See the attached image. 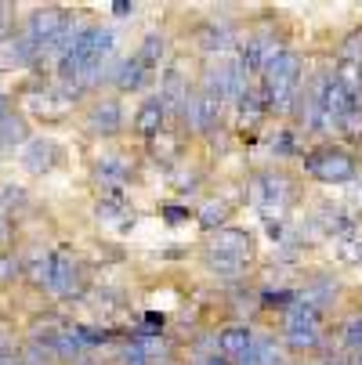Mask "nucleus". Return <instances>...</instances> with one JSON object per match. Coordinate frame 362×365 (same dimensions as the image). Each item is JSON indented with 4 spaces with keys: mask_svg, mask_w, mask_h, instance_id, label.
<instances>
[{
    "mask_svg": "<svg viewBox=\"0 0 362 365\" xmlns=\"http://www.w3.org/2000/svg\"><path fill=\"white\" fill-rule=\"evenodd\" d=\"M253 257H257V239L253 232L239 228V225H225L218 232H211L203 239L199 246V260H203V268L211 272L214 279L221 282H243L246 268L253 264Z\"/></svg>",
    "mask_w": 362,
    "mask_h": 365,
    "instance_id": "nucleus-1",
    "label": "nucleus"
},
{
    "mask_svg": "<svg viewBox=\"0 0 362 365\" xmlns=\"http://www.w3.org/2000/svg\"><path fill=\"white\" fill-rule=\"evenodd\" d=\"M304 80H308V58L301 55L297 47H286L268 62V69L257 76L261 83V94H265V109H268V120H290L293 113V101L301 98L304 91Z\"/></svg>",
    "mask_w": 362,
    "mask_h": 365,
    "instance_id": "nucleus-2",
    "label": "nucleus"
},
{
    "mask_svg": "<svg viewBox=\"0 0 362 365\" xmlns=\"http://www.w3.org/2000/svg\"><path fill=\"white\" fill-rule=\"evenodd\" d=\"M301 170L319 185H351L358 178V152L341 141H326L301 152Z\"/></svg>",
    "mask_w": 362,
    "mask_h": 365,
    "instance_id": "nucleus-3",
    "label": "nucleus"
},
{
    "mask_svg": "<svg viewBox=\"0 0 362 365\" xmlns=\"http://www.w3.org/2000/svg\"><path fill=\"white\" fill-rule=\"evenodd\" d=\"M279 340L286 354H319L326 347V315L297 300L290 311L279 315Z\"/></svg>",
    "mask_w": 362,
    "mask_h": 365,
    "instance_id": "nucleus-4",
    "label": "nucleus"
},
{
    "mask_svg": "<svg viewBox=\"0 0 362 365\" xmlns=\"http://www.w3.org/2000/svg\"><path fill=\"white\" fill-rule=\"evenodd\" d=\"M250 202L257 206L261 214H283L290 210V206L297 202V178L286 170V167H265V170H257L250 174Z\"/></svg>",
    "mask_w": 362,
    "mask_h": 365,
    "instance_id": "nucleus-5",
    "label": "nucleus"
},
{
    "mask_svg": "<svg viewBox=\"0 0 362 365\" xmlns=\"http://www.w3.org/2000/svg\"><path fill=\"white\" fill-rule=\"evenodd\" d=\"M87 282L91 279H87L84 260L69 246H55V250H51V282H47V293L51 297H59V300L84 297Z\"/></svg>",
    "mask_w": 362,
    "mask_h": 365,
    "instance_id": "nucleus-6",
    "label": "nucleus"
},
{
    "mask_svg": "<svg viewBox=\"0 0 362 365\" xmlns=\"http://www.w3.org/2000/svg\"><path fill=\"white\" fill-rule=\"evenodd\" d=\"M192 43L203 58H228L239 47V29H236V22L214 15V19H203L192 29Z\"/></svg>",
    "mask_w": 362,
    "mask_h": 365,
    "instance_id": "nucleus-7",
    "label": "nucleus"
},
{
    "mask_svg": "<svg viewBox=\"0 0 362 365\" xmlns=\"http://www.w3.org/2000/svg\"><path fill=\"white\" fill-rule=\"evenodd\" d=\"M87 138H120L124 134V101L120 94H98L84 113Z\"/></svg>",
    "mask_w": 362,
    "mask_h": 365,
    "instance_id": "nucleus-8",
    "label": "nucleus"
},
{
    "mask_svg": "<svg viewBox=\"0 0 362 365\" xmlns=\"http://www.w3.org/2000/svg\"><path fill=\"white\" fill-rule=\"evenodd\" d=\"M279 51H286V43L272 33V29H253L246 36H239V47H236V58L246 66L250 76H261L268 69V62L279 55Z\"/></svg>",
    "mask_w": 362,
    "mask_h": 365,
    "instance_id": "nucleus-9",
    "label": "nucleus"
},
{
    "mask_svg": "<svg viewBox=\"0 0 362 365\" xmlns=\"http://www.w3.org/2000/svg\"><path fill=\"white\" fill-rule=\"evenodd\" d=\"M171 130V116H167V106H164V98L152 91L138 101V109L131 116V134L138 141H160L164 134Z\"/></svg>",
    "mask_w": 362,
    "mask_h": 365,
    "instance_id": "nucleus-10",
    "label": "nucleus"
},
{
    "mask_svg": "<svg viewBox=\"0 0 362 365\" xmlns=\"http://www.w3.org/2000/svg\"><path fill=\"white\" fill-rule=\"evenodd\" d=\"M94 181L101 185V195H124V188L134 181V155L101 152L94 160Z\"/></svg>",
    "mask_w": 362,
    "mask_h": 365,
    "instance_id": "nucleus-11",
    "label": "nucleus"
},
{
    "mask_svg": "<svg viewBox=\"0 0 362 365\" xmlns=\"http://www.w3.org/2000/svg\"><path fill=\"white\" fill-rule=\"evenodd\" d=\"M73 22V11H66V8H55V4H47V8H33L29 15H26V26H22V33L36 43V51L44 47V43H51L66 26Z\"/></svg>",
    "mask_w": 362,
    "mask_h": 365,
    "instance_id": "nucleus-12",
    "label": "nucleus"
},
{
    "mask_svg": "<svg viewBox=\"0 0 362 365\" xmlns=\"http://www.w3.org/2000/svg\"><path fill=\"white\" fill-rule=\"evenodd\" d=\"M341 293H344L341 289V279L330 275V272H316L304 286H297V300L304 307L319 311V315H330V311L337 307V300H341Z\"/></svg>",
    "mask_w": 362,
    "mask_h": 365,
    "instance_id": "nucleus-13",
    "label": "nucleus"
},
{
    "mask_svg": "<svg viewBox=\"0 0 362 365\" xmlns=\"http://www.w3.org/2000/svg\"><path fill=\"white\" fill-rule=\"evenodd\" d=\"M62 160V145L55 138H29L26 148H22V170L33 174V178H44L59 167Z\"/></svg>",
    "mask_w": 362,
    "mask_h": 365,
    "instance_id": "nucleus-14",
    "label": "nucleus"
},
{
    "mask_svg": "<svg viewBox=\"0 0 362 365\" xmlns=\"http://www.w3.org/2000/svg\"><path fill=\"white\" fill-rule=\"evenodd\" d=\"M232 58V55H228ZM228 58H203L199 66V76H196V87L206 94L221 101V106L228 109Z\"/></svg>",
    "mask_w": 362,
    "mask_h": 365,
    "instance_id": "nucleus-15",
    "label": "nucleus"
},
{
    "mask_svg": "<svg viewBox=\"0 0 362 365\" xmlns=\"http://www.w3.org/2000/svg\"><path fill=\"white\" fill-rule=\"evenodd\" d=\"M257 340V329L250 322H228L218 329V354L228 358V361H239Z\"/></svg>",
    "mask_w": 362,
    "mask_h": 365,
    "instance_id": "nucleus-16",
    "label": "nucleus"
},
{
    "mask_svg": "<svg viewBox=\"0 0 362 365\" xmlns=\"http://www.w3.org/2000/svg\"><path fill=\"white\" fill-rule=\"evenodd\" d=\"M152 80H156V73H149L141 62H138V55H131V58H120L116 62V73H113V87H116V94H138V91H145Z\"/></svg>",
    "mask_w": 362,
    "mask_h": 365,
    "instance_id": "nucleus-17",
    "label": "nucleus"
},
{
    "mask_svg": "<svg viewBox=\"0 0 362 365\" xmlns=\"http://www.w3.org/2000/svg\"><path fill=\"white\" fill-rule=\"evenodd\" d=\"M167 51H171V43H167V33H160V29H152V33H145L141 36V43H138V62L149 69V73H164V62H167Z\"/></svg>",
    "mask_w": 362,
    "mask_h": 365,
    "instance_id": "nucleus-18",
    "label": "nucleus"
},
{
    "mask_svg": "<svg viewBox=\"0 0 362 365\" xmlns=\"http://www.w3.org/2000/svg\"><path fill=\"white\" fill-rule=\"evenodd\" d=\"M228 217H232V206H228L225 199H206L199 210H196V225L203 228V235H211V232L225 228Z\"/></svg>",
    "mask_w": 362,
    "mask_h": 365,
    "instance_id": "nucleus-19",
    "label": "nucleus"
},
{
    "mask_svg": "<svg viewBox=\"0 0 362 365\" xmlns=\"http://www.w3.org/2000/svg\"><path fill=\"white\" fill-rule=\"evenodd\" d=\"M337 344H341V351L344 354H362V307L358 311H351L348 319H341V326H337Z\"/></svg>",
    "mask_w": 362,
    "mask_h": 365,
    "instance_id": "nucleus-20",
    "label": "nucleus"
},
{
    "mask_svg": "<svg viewBox=\"0 0 362 365\" xmlns=\"http://www.w3.org/2000/svg\"><path fill=\"white\" fill-rule=\"evenodd\" d=\"M26 141H29V123L22 116L8 113L4 120H0V152H15L19 145L26 148Z\"/></svg>",
    "mask_w": 362,
    "mask_h": 365,
    "instance_id": "nucleus-21",
    "label": "nucleus"
},
{
    "mask_svg": "<svg viewBox=\"0 0 362 365\" xmlns=\"http://www.w3.org/2000/svg\"><path fill=\"white\" fill-rule=\"evenodd\" d=\"M268 148H272V160H301V145H297V130L290 123H283L272 138H268Z\"/></svg>",
    "mask_w": 362,
    "mask_h": 365,
    "instance_id": "nucleus-22",
    "label": "nucleus"
},
{
    "mask_svg": "<svg viewBox=\"0 0 362 365\" xmlns=\"http://www.w3.org/2000/svg\"><path fill=\"white\" fill-rule=\"evenodd\" d=\"M293 304H297V286H279V289H261V293H257V307H261V311H276V315L290 311Z\"/></svg>",
    "mask_w": 362,
    "mask_h": 365,
    "instance_id": "nucleus-23",
    "label": "nucleus"
},
{
    "mask_svg": "<svg viewBox=\"0 0 362 365\" xmlns=\"http://www.w3.org/2000/svg\"><path fill=\"white\" fill-rule=\"evenodd\" d=\"M326 235H348L351 228H355V221L341 210V206H323V210H319V217H312Z\"/></svg>",
    "mask_w": 362,
    "mask_h": 365,
    "instance_id": "nucleus-24",
    "label": "nucleus"
},
{
    "mask_svg": "<svg viewBox=\"0 0 362 365\" xmlns=\"http://www.w3.org/2000/svg\"><path fill=\"white\" fill-rule=\"evenodd\" d=\"M69 333L76 336V344H80L84 351L101 347V344H113V340H116V333H113V329H101V326H69Z\"/></svg>",
    "mask_w": 362,
    "mask_h": 365,
    "instance_id": "nucleus-25",
    "label": "nucleus"
},
{
    "mask_svg": "<svg viewBox=\"0 0 362 365\" xmlns=\"http://www.w3.org/2000/svg\"><path fill=\"white\" fill-rule=\"evenodd\" d=\"M22 275H26L22 253H15V250H0V286H15Z\"/></svg>",
    "mask_w": 362,
    "mask_h": 365,
    "instance_id": "nucleus-26",
    "label": "nucleus"
},
{
    "mask_svg": "<svg viewBox=\"0 0 362 365\" xmlns=\"http://www.w3.org/2000/svg\"><path fill=\"white\" fill-rule=\"evenodd\" d=\"M116 365H156V361H152L149 358V351L127 333V340L116 347Z\"/></svg>",
    "mask_w": 362,
    "mask_h": 365,
    "instance_id": "nucleus-27",
    "label": "nucleus"
},
{
    "mask_svg": "<svg viewBox=\"0 0 362 365\" xmlns=\"http://www.w3.org/2000/svg\"><path fill=\"white\" fill-rule=\"evenodd\" d=\"M337 134H341L344 141H355V145L362 141V106H358L355 113H348V116L337 123Z\"/></svg>",
    "mask_w": 362,
    "mask_h": 365,
    "instance_id": "nucleus-28",
    "label": "nucleus"
},
{
    "mask_svg": "<svg viewBox=\"0 0 362 365\" xmlns=\"http://www.w3.org/2000/svg\"><path fill=\"white\" fill-rule=\"evenodd\" d=\"M160 217L167 225H185V221H196V214L188 210L185 202H160Z\"/></svg>",
    "mask_w": 362,
    "mask_h": 365,
    "instance_id": "nucleus-29",
    "label": "nucleus"
},
{
    "mask_svg": "<svg viewBox=\"0 0 362 365\" xmlns=\"http://www.w3.org/2000/svg\"><path fill=\"white\" fill-rule=\"evenodd\" d=\"M141 329L160 336V333L167 329V315H164V311H145V315H141Z\"/></svg>",
    "mask_w": 362,
    "mask_h": 365,
    "instance_id": "nucleus-30",
    "label": "nucleus"
},
{
    "mask_svg": "<svg viewBox=\"0 0 362 365\" xmlns=\"http://www.w3.org/2000/svg\"><path fill=\"white\" fill-rule=\"evenodd\" d=\"M109 11H113L116 19H131V15L138 11V4H134V0H113V4H109Z\"/></svg>",
    "mask_w": 362,
    "mask_h": 365,
    "instance_id": "nucleus-31",
    "label": "nucleus"
},
{
    "mask_svg": "<svg viewBox=\"0 0 362 365\" xmlns=\"http://www.w3.org/2000/svg\"><path fill=\"white\" fill-rule=\"evenodd\" d=\"M15 235V225H11V214L8 210H0V246H8Z\"/></svg>",
    "mask_w": 362,
    "mask_h": 365,
    "instance_id": "nucleus-32",
    "label": "nucleus"
},
{
    "mask_svg": "<svg viewBox=\"0 0 362 365\" xmlns=\"http://www.w3.org/2000/svg\"><path fill=\"white\" fill-rule=\"evenodd\" d=\"M188 365H232L228 358H221V354H192L188 358Z\"/></svg>",
    "mask_w": 362,
    "mask_h": 365,
    "instance_id": "nucleus-33",
    "label": "nucleus"
},
{
    "mask_svg": "<svg viewBox=\"0 0 362 365\" xmlns=\"http://www.w3.org/2000/svg\"><path fill=\"white\" fill-rule=\"evenodd\" d=\"M11 4H0V40H4V33H8V22H11Z\"/></svg>",
    "mask_w": 362,
    "mask_h": 365,
    "instance_id": "nucleus-34",
    "label": "nucleus"
},
{
    "mask_svg": "<svg viewBox=\"0 0 362 365\" xmlns=\"http://www.w3.org/2000/svg\"><path fill=\"white\" fill-rule=\"evenodd\" d=\"M351 365H362V354H355V358H351Z\"/></svg>",
    "mask_w": 362,
    "mask_h": 365,
    "instance_id": "nucleus-35",
    "label": "nucleus"
},
{
    "mask_svg": "<svg viewBox=\"0 0 362 365\" xmlns=\"http://www.w3.org/2000/svg\"><path fill=\"white\" fill-rule=\"evenodd\" d=\"M167 365H171V361H167Z\"/></svg>",
    "mask_w": 362,
    "mask_h": 365,
    "instance_id": "nucleus-36",
    "label": "nucleus"
}]
</instances>
